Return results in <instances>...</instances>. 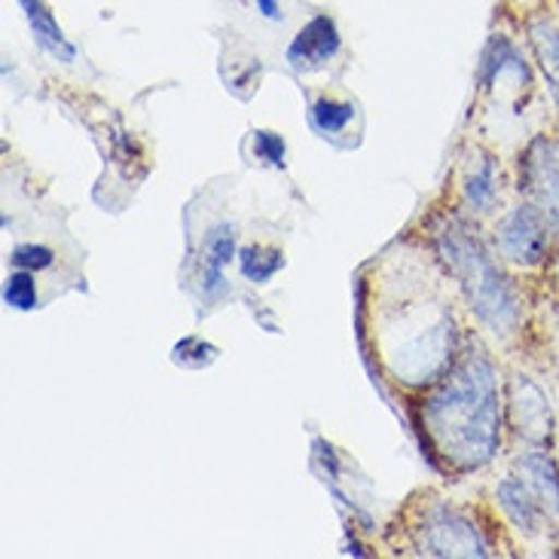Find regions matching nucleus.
I'll use <instances>...</instances> for the list:
<instances>
[{"label":"nucleus","mask_w":559,"mask_h":559,"mask_svg":"<svg viewBox=\"0 0 559 559\" xmlns=\"http://www.w3.org/2000/svg\"><path fill=\"white\" fill-rule=\"evenodd\" d=\"M425 435L455 471L484 468L501 443L499 373L484 352H468L425 397Z\"/></svg>","instance_id":"obj_1"},{"label":"nucleus","mask_w":559,"mask_h":559,"mask_svg":"<svg viewBox=\"0 0 559 559\" xmlns=\"http://www.w3.org/2000/svg\"><path fill=\"white\" fill-rule=\"evenodd\" d=\"M438 248L459 287L465 290V300L474 309V316L496 336H511L520 328L523 302L514 282L492 258V251L462 224H450L443 229Z\"/></svg>","instance_id":"obj_2"},{"label":"nucleus","mask_w":559,"mask_h":559,"mask_svg":"<svg viewBox=\"0 0 559 559\" xmlns=\"http://www.w3.org/2000/svg\"><path fill=\"white\" fill-rule=\"evenodd\" d=\"M550 221L535 202H523L514 212H508L499 224V251L516 266H538L550 248Z\"/></svg>","instance_id":"obj_3"},{"label":"nucleus","mask_w":559,"mask_h":559,"mask_svg":"<svg viewBox=\"0 0 559 559\" xmlns=\"http://www.w3.org/2000/svg\"><path fill=\"white\" fill-rule=\"evenodd\" d=\"M419 554L428 557H489V545L471 523L453 508H431L419 530Z\"/></svg>","instance_id":"obj_4"},{"label":"nucleus","mask_w":559,"mask_h":559,"mask_svg":"<svg viewBox=\"0 0 559 559\" xmlns=\"http://www.w3.org/2000/svg\"><path fill=\"white\" fill-rule=\"evenodd\" d=\"M520 190L545 212L559 236V151L554 141L535 138L520 156Z\"/></svg>","instance_id":"obj_5"},{"label":"nucleus","mask_w":559,"mask_h":559,"mask_svg":"<svg viewBox=\"0 0 559 559\" xmlns=\"http://www.w3.org/2000/svg\"><path fill=\"white\" fill-rule=\"evenodd\" d=\"M343 49V34L336 28L331 15H312L306 25H302L294 40L287 46L285 59L290 64V71L297 74H312V71H321L328 61H333Z\"/></svg>","instance_id":"obj_6"},{"label":"nucleus","mask_w":559,"mask_h":559,"mask_svg":"<svg viewBox=\"0 0 559 559\" xmlns=\"http://www.w3.org/2000/svg\"><path fill=\"white\" fill-rule=\"evenodd\" d=\"M236 260V227L233 224H214L199 248V294L205 302H217L227 297L229 282L227 270Z\"/></svg>","instance_id":"obj_7"},{"label":"nucleus","mask_w":559,"mask_h":559,"mask_svg":"<svg viewBox=\"0 0 559 559\" xmlns=\"http://www.w3.org/2000/svg\"><path fill=\"white\" fill-rule=\"evenodd\" d=\"M496 499H499L501 511L508 514V520H511L526 538H535V535L545 532V504H542L535 486H532L526 477H504V480L496 486Z\"/></svg>","instance_id":"obj_8"},{"label":"nucleus","mask_w":559,"mask_h":559,"mask_svg":"<svg viewBox=\"0 0 559 559\" xmlns=\"http://www.w3.org/2000/svg\"><path fill=\"white\" fill-rule=\"evenodd\" d=\"M480 76L489 90H511L526 92L532 86L530 64L523 61L520 49H516L508 37H492L484 52V64H480Z\"/></svg>","instance_id":"obj_9"},{"label":"nucleus","mask_w":559,"mask_h":559,"mask_svg":"<svg viewBox=\"0 0 559 559\" xmlns=\"http://www.w3.org/2000/svg\"><path fill=\"white\" fill-rule=\"evenodd\" d=\"M511 409H514L516 431L526 435L532 443H547L554 435V409L547 394L526 377L514 379L511 389Z\"/></svg>","instance_id":"obj_10"},{"label":"nucleus","mask_w":559,"mask_h":559,"mask_svg":"<svg viewBox=\"0 0 559 559\" xmlns=\"http://www.w3.org/2000/svg\"><path fill=\"white\" fill-rule=\"evenodd\" d=\"M19 10L25 15V22H28L34 44L40 46L46 56H52L61 64H74L76 46L68 40V34L61 31L59 19L52 15L46 0H19Z\"/></svg>","instance_id":"obj_11"},{"label":"nucleus","mask_w":559,"mask_h":559,"mask_svg":"<svg viewBox=\"0 0 559 559\" xmlns=\"http://www.w3.org/2000/svg\"><path fill=\"white\" fill-rule=\"evenodd\" d=\"M526 34H530V46L532 52H535L538 68H542L547 90H550V95H554V102L559 107V28L550 19L538 15V19L530 22Z\"/></svg>","instance_id":"obj_12"},{"label":"nucleus","mask_w":559,"mask_h":559,"mask_svg":"<svg viewBox=\"0 0 559 559\" xmlns=\"http://www.w3.org/2000/svg\"><path fill=\"white\" fill-rule=\"evenodd\" d=\"M520 471L526 474V480L535 486L538 499L545 504L547 520L559 523V468L545 450H532L520 459Z\"/></svg>","instance_id":"obj_13"},{"label":"nucleus","mask_w":559,"mask_h":559,"mask_svg":"<svg viewBox=\"0 0 559 559\" xmlns=\"http://www.w3.org/2000/svg\"><path fill=\"white\" fill-rule=\"evenodd\" d=\"M309 126L316 129L318 135L328 138V141H336L340 135H346L352 129V122L358 120V107L352 102H340V98H331V95H318L309 102Z\"/></svg>","instance_id":"obj_14"},{"label":"nucleus","mask_w":559,"mask_h":559,"mask_svg":"<svg viewBox=\"0 0 559 559\" xmlns=\"http://www.w3.org/2000/svg\"><path fill=\"white\" fill-rule=\"evenodd\" d=\"M282 266H285V258H282V251H275V248L248 245V248L239 251V270H242L245 278L254 282V285H266Z\"/></svg>","instance_id":"obj_15"},{"label":"nucleus","mask_w":559,"mask_h":559,"mask_svg":"<svg viewBox=\"0 0 559 559\" xmlns=\"http://www.w3.org/2000/svg\"><path fill=\"white\" fill-rule=\"evenodd\" d=\"M496 181H499V171H496V159L492 156H480V163L477 168L468 175V181H465V199H468V205L474 212H484L492 205V199H496Z\"/></svg>","instance_id":"obj_16"},{"label":"nucleus","mask_w":559,"mask_h":559,"mask_svg":"<svg viewBox=\"0 0 559 559\" xmlns=\"http://www.w3.org/2000/svg\"><path fill=\"white\" fill-rule=\"evenodd\" d=\"M3 302L15 309V312H28L37 306V285H34V273L19 270V273L7 275L3 282Z\"/></svg>","instance_id":"obj_17"},{"label":"nucleus","mask_w":559,"mask_h":559,"mask_svg":"<svg viewBox=\"0 0 559 559\" xmlns=\"http://www.w3.org/2000/svg\"><path fill=\"white\" fill-rule=\"evenodd\" d=\"M10 263L15 270H28V273H40V270H49L56 263V251L46 248V245H15L10 251Z\"/></svg>","instance_id":"obj_18"},{"label":"nucleus","mask_w":559,"mask_h":559,"mask_svg":"<svg viewBox=\"0 0 559 559\" xmlns=\"http://www.w3.org/2000/svg\"><path fill=\"white\" fill-rule=\"evenodd\" d=\"M251 141H254V156L263 159L266 166L282 168L285 166V141L273 132H251Z\"/></svg>","instance_id":"obj_19"},{"label":"nucleus","mask_w":559,"mask_h":559,"mask_svg":"<svg viewBox=\"0 0 559 559\" xmlns=\"http://www.w3.org/2000/svg\"><path fill=\"white\" fill-rule=\"evenodd\" d=\"M258 13L270 22H282V0H254Z\"/></svg>","instance_id":"obj_20"}]
</instances>
